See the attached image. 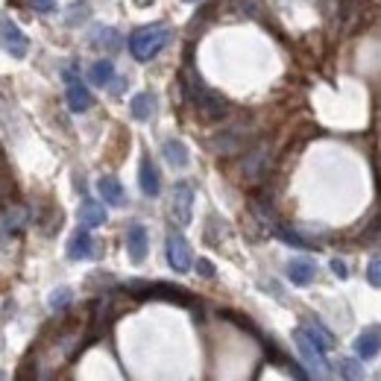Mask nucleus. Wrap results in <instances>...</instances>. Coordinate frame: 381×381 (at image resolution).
<instances>
[{
	"instance_id": "nucleus-1",
	"label": "nucleus",
	"mask_w": 381,
	"mask_h": 381,
	"mask_svg": "<svg viewBox=\"0 0 381 381\" xmlns=\"http://www.w3.org/2000/svg\"><path fill=\"white\" fill-rule=\"evenodd\" d=\"M168 41H170V30L165 24H150L129 36V50H132V56L138 62H150L168 47Z\"/></svg>"
},
{
	"instance_id": "nucleus-2",
	"label": "nucleus",
	"mask_w": 381,
	"mask_h": 381,
	"mask_svg": "<svg viewBox=\"0 0 381 381\" xmlns=\"http://www.w3.org/2000/svg\"><path fill=\"white\" fill-rule=\"evenodd\" d=\"M293 340H297V349H299V355H302V361L308 364L311 373L317 376L320 381H329V378H332V367H329V361H325V352L320 349L317 343H311L308 334H305L302 329L293 334Z\"/></svg>"
},
{
	"instance_id": "nucleus-3",
	"label": "nucleus",
	"mask_w": 381,
	"mask_h": 381,
	"mask_svg": "<svg viewBox=\"0 0 381 381\" xmlns=\"http://www.w3.org/2000/svg\"><path fill=\"white\" fill-rule=\"evenodd\" d=\"M129 293H135L141 299H170V302H179V305H191L194 297L182 288H173V285H144V281H129L126 285Z\"/></svg>"
},
{
	"instance_id": "nucleus-4",
	"label": "nucleus",
	"mask_w": 381,
	"mask_h": 381,
	"mask_svg": "<svg viewBox=\"0 0 381 381\" xmlns=\"http://www.w3.org/2000/svg\"><path fill=\"white\" fill-rule=\"evenodd\" d=\"M191 211H194V188L188 182H176L173 188V197H170V214L179 226H188L191 223Z\"/></svg>"
},
{
	"instance_id": "nucleus-5",
	"label": "nucleus",
	"mask_w": 381,
	"mask_h": 381,
	"mask_svg": "<svg viewBox=\"0 0 381 381\" xmlns=\"http://www.w3.org/2000/svg\"><path fill=\"white\" fill-rule=\"evenodd\" d=\"M246 138H249V129H246L244 124H238V126H232V129H223L220 135H214L211 150L220 152V156H235V152L244 150Z\"/></svg>"
},
{
	"instance_id": "nucleus-6",
	"label": "nucleus",
	"mask_w": 381,
	"mask_h": 381,
	"mask_svg": "<svg viewBox=\"0 0 381 381\" xmlns=\"http://www.w3.org/2000/svg\"><path fill=\"white\" fill-rule=\"evenodd\" d=\"M168 264L176 270V273H188L194 258H191V246L188 241L179 235V232H170L168 235Z\"/></svg>"
},
{
	"instance_id": "nucleus-7",
	"label": "nucleus",
	"mask_w": 381,
	"mask_h": 381,
	"mask_svg": "<svg viewBox=\"0 0 381 381\" xmlns=\"http://www.w3.org/2000/svg\"><path fill=\"white\" fill-rule=\"evenodd\" d=\"M65 82H68V91H65V94H68L71 112H89L91 103H94V97H91L89 89H85V82L76 73H71V71H65Z\"/></svg>"
},
{
	"instance_id": "nucleus-8",
	"label": "nucleus",
	"mask_w": 381,
	"mask_h": 381,
	"mask_svg": "<svg viewBox=\"0 0 381 381\" xmlns=\"http://www.w3.org/2000/svg\"><path fill=\"white\" fill-rule=\"evenodd\" d=\"M194 106L200 108V115L205 117V121H223V117L229 115V103H226V97H220L217 91L211 89H205L197 100H194Z\"/></svg>"
},
{
	"instance_id": "nucleus-9",
	"label": "nucleus",
	"mask_w": 381,
	"mask_h": 381,
	"mask_svg": "<svg viewBox=\"0 0 381 381\" xmlns=\"http://www.w3.org/2000/svg\"><path fill=\"white\" fill-rule=\"evenodd\" d=\"M0 32H3V45L9 50V56L15 59H24L27 56V36L18 30V24H12L9 18H0Z\"/></svg>"
},
{
	"instance_id": "nucleus-10",
	"label": "nucleus",
	"mask_w": 381,
	"mask_h": 381,
	"mask_svg": "<svg viewBox=\"0 0 381 381\" xmlns=\"http://www.w3.org/2000/svg\"><path fill=\"white\" fill-rule=\"evenodd\" d=\"M126 249H129V258L132 264H141L147 258V249H150V238H147V229L141 223H132L126 229Z\"/></svg>"
},
{
	"instance_id": "nucleus-11",
	"label": "nucleus",
	"mask_w": 381,
	"mask_h": 381,
	"mask_svg": "<svg viewBox=\"0 0 381 381\" xmlns=\"http://www.w3.org/2000/svg\"><path fill=\"white\" fill-rule=\"evenodd\" d=\"M288 279L297 288H308L314 279H317V264L311 258H293L288 264Z\"/></svg>"
},
{
	"instance_id": "nucleus-12",
	"label": "nucleus",
	"mask_w": 381,
	"mask_h": 381,
	"mask_svg": "<svg viewBox=\"0 0 381 381\" xmlns=\"http://www.w3.org/2000/svg\"><path fill=\"white\" fill-rule=\"evenodd\" d=\"M68 258L73 261H85V258H94V238L89 232V226H82L71 241H68Z\"/></svg>"
},
{
	"instance_id": "nucleus-13",
	"label": "nucleus",
	"mask_w": 381,
	"mask_h": 381,
	"mask_svg": "<svg viewBox=\"0 0 381 381\" xmlns=\"http://www.w3.org/2000/svg\"><path fill=\"white\" fill-rule=\"evenodd\" d=\"M355 352H358V358H364V361H373V358L381 352V329H367V332L358 334Z\"/></svg>"
},
{
	"instance_id": "nucleus-14",
	"label": "nucleus",
	"mask_w": 381,
	"mask_h": 381,
	"mask_svg": "<svg viewBox=\"0 0 381 381\" xmlns=\"http://www.w3.org/2000/svg\"><path fill=\"white\" fill-rule=\"evenodd\" d=\"M138 182H141V191H144L147 197H159L161 182H159V170H156V165L150 161V156L141 159V168H138Z\"/></svg>"
},
{
	"instance_id": "nucleus-15",
	"label": "nucleus",
	"mask_w": 381,
	"mask_h": 381,
	"mask_svg": "<svg viewBox=\"0 0 381 381\" xmlns=\"http://www.w3.org/2000/svg\"><path fill=\"white\" fill-rule=\"evenodd\" d=\"M91 45L106 50V53H115V50H121L124 38H121V32L112 30V27H94L91 30Z\"/></svg>"
},
{
	"instance_id": "nucleus-16",
	"label": "nucleus",
	"mask_w": 381,
	"mask_h": 381,
	"mask_svg": "<svg viewBox=\"0 0 381 381\" xmlns=\"http://www.w3.org/2000/svg\"><path fill=\"white\" fill-rule=\"evenodd\" d=\"M129 115H132L135 121H150V117L156 115V94H150V91L135 94L132 103H129Z\"/></svg>"
},
{
	"instance_id": "nucleus-17",
	"label": "nucleus",
	"mask_w": 381,
	"mask_h": 381,
	"mask_svg": "<svg viewBox=\"0 0 381 381\" xmlns=\"http://www.w3.org/2000/svg\"><path fill=\"white\" fill-rule=\"evenodd\" d=\"M97 191H100V197H103V203H108V205H124V203H126L124 185L117 182L115 176H103L100 182H97Z\"/></svg>"
},
{
	"instance_id": "nucleus-18",
	"label": "nucleus",
	"mask_w": 381,
	"mask_h": 381,
	"mask_svg": "<svg viewBox=\"0 0 381 381\" xmlns=\"http://www.w3.org/2000/svg\"><path fill=\"white\" fill-rule=\"evenodd\" d=\"M302 332L308 334V340H311V343H317L323 352H329L332 346H334V334H332L329 329H325L323 323H317V320H308V323L302 325Z\"/></svg>"
},
{
	"instance_id": "nucleus-19",
	"label": "nucleus",
	"mask_w": 381,
	"mask_h": 381,
	"mask_svg": "<svg viewBox=\"0 0 381 381\" xmlns=\"http://www.w3.org/2000/svg\"><path fill=\"white\" fill-rule=\"evenodd\" d=\"M267 159H270L267 147H255V150L244 159V176H246V179H258L261 173L267 170Z\"/></svg>"
},
{
	"instance_id": "nucleus-20",
	"label": "nucleus",
	"mask_w": 381,
	"mask_h": 381,
	"mask_svg": "<svg viewBox=\"0 0 381 381\" xmlns=\"http://www.w3.org/2000/svg\"><path fill=\"white\" fill-rule=\"evenodd\" d=\"M161 152H165V159H168V165H170V168H185V165L191 161L188 147H185L182 141H176V138L165 141V144H161Z\"/></svg>"
},
{
	"instance_id": "nucleus-21",
	"label": "nucleus",
	"mask_w": 381,
	"mask_h": 381,
	"mask_svg": "<svg viewBox=\"0 0 381 381\" xmlns=\"http://www.w3.org/2000/svg\"><path fill=\"white\" fill-rule=\"evenodd\" d=\"M80 220H82V226H89V229L103 226L106 223V209L97 200H85L80 205Z\"/></svg>"
},
{
	"instance_id": "nucleus-22",
	"label": "nucleus",
	"mask_w": 381,
	"mask_h": 381,
	"mask_svg": "<svg viewBox=\"0 0 381 381\" xmlns=\"http://www.w3.org/2000/svg\"><path fill=\"white\" fill-rule=\"evenodd\" d=\"M24 223H27V211L24 209H9L3 217H0V235H15V232H21L24 229Z\"/></svg>"
},
{
	"instance_id": "nucleus-23",
	"label": "nucleus",
	"mask_w": 381,
	"mask_h": 381,
	"mask_svg": "<svg viewBox=\"0 0 381 381\" xmlns=\"http://www.w3.org/2000/svg\"><path fill=\"white\" fill-rule=\"evenodd\" d=\"M89 80L94 82V85H108L115 80V62L112 59H100V62H94L91 68H89Z\"/></svg>"
},
{
	"instance_id": "nucleus-24",
	"label": "nucleus",
	"mask_w": 381,
	"mask_h": 381,
	"mask_svg": "<svg viewBox=\"0 0 381 381\" xmlns=\"http://www.w3.org/2000/svg\"><path fill=\"white\" fill-rule=\"evenodd\" d=\"M276 238H279V241H285V244H290V246H297V249H314V246H317L314 241H308L302 232L288 229V226H276Z\"/></svg>"
},
{
	"instance_id": "nucleus-25",
	"label": "nucleus",
	"mask_w": 381,
	"mask_h": 381,
	"mask_svg": "<svg viewBox=\"0 0 381 381\" xmlns=\"http://www.w3.org/2000/svg\"><path fill=\"white\" fill-rule=\"evenodd\" d=\"M337 373L343 376V381H364V369L355 358H343V361L337 364Z\"/></svg>"
},
{
	"instance_id": "nucleus-26",
	"label": "nucleus",
	"mask_w": 381,
	"mask_h": 381,
	"mask_svg": "<svg viewBox=\"0 0 381 381\" xmlns=\"http://www.w3.org/2000/svg\"><path fill=\"white\" fill-rule=\"evenodd\" d=\"M71 302H73V290L71 288H56L50 293V308L53 311H65Z\"/></svg>"
},
{
	"instance_id": "nucleus-27",
	"label": "nucleus",
	"mask_w": 381,
	"mask_h": 381,
	"mask_svg": "<svg viewBox=\"0 0 381 381\" xmlns=\"http://www.w3.org/2000/svg\"><path fill=\"white\" fill-rule=\"evenodd\" d=\"M89 18V3H85V0H76V3L68 9V27H76V24H82V21Z\"/></svg>"
},
{
	"instance_id": "nucleus-28",
	"label": "nucleus",
	"mask_w": 381,
	"mask_h": 381,
	"mask_svg": "<svg viewBox=\"0 0 381 381\" xmlns=\"http://www.w3.org/2000/svg\"><path fill=\"white\" fill-rule=\"evenodd\" d=\"M367 281L373 288H381V255L369 261V267H367Z\"/></svg>"
},
{
	"instance_id": "nucleus-29",
	"label": "nucleus",
	"mask_w": 381,
	"mask_h": 381,
	"mask_svg": "<svg viewBox=\"0 0 381 381\" xmlns=\"http://www.w3.org/2000/svg\"><path fill=\"white\" fill-rule=\"evenodd\" d=\"M27 3L36 9V12L41 15H53V12H59V6H56V0H27Z\"/></svg>"
},
{
	"instance_id": "nucleus-30",
	"label": "nucleus",
	"mask_w": 381,
	"mask_h": 381,
	"mask_svg": "<svg viewBox=\"0 0 381 381\" xmlns=\"http://www.w3.org/2000/svg\"><path fill=\"white\" fill-rule=\"evenodd\" d=\"M197 273L205 276V279H211L214 276V264H211V261H205V258H200L197 261Z\"/></svg>"
},
{
	"instance_id": "nucleus-31",
	"label": "nucleus",
	"mask_w": 381,
	"mask_h": 381,
	"mask_svg": "<svg viewBox=\"0 0 381 381\" xmlns=\"http://www.w3.org/2000/svg\"><path fill=\"white\" fill-rule=\"evenodd\" d=\"M332 270H334L337 279H346V276H349V267H346L340 258H332Z\"/></svg>"
},
{
	"instance_id": "nucleus-32",
	"label": "nucleus",
	"mask_w": 381,
	"mask_h": 381,
	"mask_svg": "<svg viewBox=\"0 0 381 381\" xmlns=\"http://www.w3.org/2000/svg\"><path fill=\"white\" fill-rule=\"evenodd\" d=\"M135 3H141V6H144V3H152V0H135Z\"/></svg>"
},
{
	"instance_id": "nucleus-33",
	"label": "nucleus",
	"mask_w": 381,
	"mask_h": 381,
	"mask_svg": "<svg viewBox=\"0 0 381 381\" xmlns=\"http://www.w3.org/2000/svg\"><path fill=\"white\" fill-rule=\"evenodd\" d=\"M185 3H197V0H185Z\"/></svg>"
},
{
	"instance_id": "nucleus-34",
	"label": "nucleus",
	"mask_w": 381,
	"mask_h": 381,
	"mask_svg": "<svg viewBox=\"0 0 381 381\" xmlns=\"http://www.w3.org/2000/svg\"><path fill=\"white\" fill-rule=\"evenodd\" d=\"M0 381H6V378H3V373H0Z\"/></svg>"
}]
</instances>
